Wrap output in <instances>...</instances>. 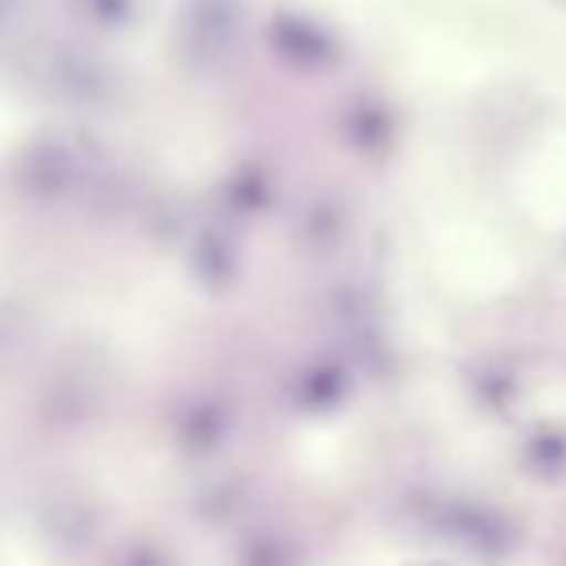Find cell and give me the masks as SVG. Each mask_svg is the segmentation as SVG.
Here are the masks:
<instances>
[{"mask_svg":"<svg viewBox=\"0 0 566 566\" xmlns=\"http://www.w3.org/2000/svg\"><path fill=\"white\" fill-rule=\"evenodd\" d=\"M354 396V365L346 357H311L287 377V403L300 416H331Z\"/></svg>","mask_w":566,"mask_h":566,"instance_id":"obj_5","label":"cell"},{"mask_svg":"<svg viewBox=\"0 0 566 566\" xmlns=\"http://www.w3.org/2000/svg\"><path fill=\"white\" fill-rule=\"evenodd\" d=\"M346 202L334 195H315L307 206H303L300 213V244L307 252H315V256H323V252H334L338 249V241L346 237Z\"/></svg>","mask_w":566,"mask_h":566,"instance_id":"obj_9","label":"cell"},{"mask_svg":"<svg viewBox=\"0 0 566 566\" xmlns=\"http://www.w3.org/2000/svg\"><path fill=\"white\" fill-rule=\"evenodd\" d=\"M524 470L532 478H543V481H555L566 473V434L558 427H539L532 439L524 442Z\"/></svg>","mask_w":566,"mask_h":566,"instance_id":"obj_11","label":"cell"},{"mask_svg":"<svg viewBox=\"0 0 566 566\" xmlns=\"http://www.w3.org/2000/svg\"><path fill=\"white\" fill-rule=\"evenodd\" d=\"M241 0H187L179 24V48L195 71H221L241 48Z\"/></svg>","mask_w":566,"mask_h":566,"instance_id":"obj_1","label":"cell"},{"mask_svg":"<svg viewBox=\"0 0 566 566\" xmlns=\"http://www.w3.org/2000/svg\"><path fill=\"white\" fill-rule=\"evenodd\" d=\"M470 392L489 416H504V411L516 408L520 400V380L512 377L504 365H481L470 377Z\"/></svg>","mask_w":566,"mask_h":566,"instance_id":"obj_10","label":"cell"},{"mask_svg":"<svg viewBox=\"0 0 566 566\" xmlns=\"http://www.w3.org/2000/svg\"><path fill=\"white\" fill-rule=\"evenodd\" d=\"M275 202V179L264 164L249 159V164L233 167V171L221 179V213L229 221H252L264 218Z\"/></svg>","mask_w":566,"mask_h":566,"instance_id":"obj_8","label":"cell"},{"mask_svg":"<svg viewBox=\"0 0 566 566\" xmlns=\"http://www.w3.org/2000/svg\"><path fill=\"white\" fill-rule=\"evenodd\" d=\"M244 260H241V241L229 218L210 221L195 233L190 241V275L202 283L206 292L226 295L241 283Z\"/></svg>","mask_w":566,"mask_h":566,"instance_id":"obj_6","label":"cell"},{"mask_svg":"<svg viewBox=\"0 0 566 566\" xmlns=\"http://www.w3.org/2000/svg\"><path fill=\"white\" fill-rule=\"evenodd\" d=\"M431 532L478 558H504L516 543V527L485 501H442L431 509Z\"/></svg>","mask_w":566,"mask_h":566,"instance_id":"obj_3","label":"cell"},{"mask_svg":"<svg viewBox=\"0 0 566 566\" xmlns=\"http://www.w3.org/2000/svg\"><path fill=\"white\" fill-rule=\"evenodd\" d=\"M563 4H566V0H563Z\"/></svg>","mask_w":566,"mask_h":566,"instance_id":"obj_12","label":"cell"},{"mask_svg":"<svg viewBox=\"0 0 566 566\" xmlns=\"http://www.w3.org/2000/svg\"><path fill=\"white\" fill-rule=\"evenodd\" d=\"M233 423H237V411L229 400H221V396H195V400L179 411L182 450H190V454H198V458L218 454V450L233 439Z\"/></svg>","mask_w":566,"mask_h":566,"instance_id":"obj_7","label":"cell"},{"mask_svg":"<svg viewBox=\"0 0 566 566\" xmlns=\"http://www.w3.org/2000/svg\"><path fill=\"white\" fill-rule=\"evenodd\" d=\"M338 133L346 148L357 151L361 159H388L396 140H400V109L385 94L361 90L342 105Z\"/></svg>","mask_w":566,"mask_h":566,"instance_id":"obj_4","label":"cell"},{"mask_svg":"<svg viewBox=\"0 0 566 566\" xmlns=\"http://www.w3.org/2000/svg\"><path fill=\"white\" fill-rule=\"evenodd\" d=\"M264 40L272 55L295 74H331L342 66V40L318 17L295 9L272 12L264 28Z\"/></svg>","mask_w":566,"mask_h":566,"instance_id":"obj_2","label":"cell"}]
</instances>
